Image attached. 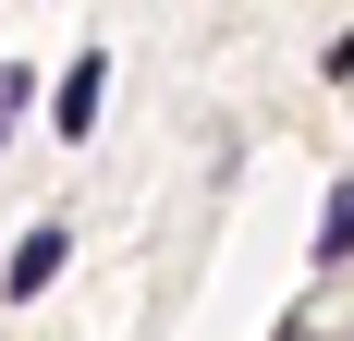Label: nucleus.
Returning <instances> with one entry per match:
<instances>
[{
    "label": "nucleus",
    "instance_id": "nucleus-1",
    "mask_svg": "<svg viewBox=\"0 0 354 341\" xmlns=\"http://www.w3.org/2000/svg\"><path fill=\"white\" fill-rule=\"evenodd\" d=\"M62 256H73V232H62V220H37V232L12 244V269H0V293H12V305H37V293L62 280Z\"/></svg>",
    "mask_w": 354,
    "mask_h": 341
},
{
    "label": "nucleus",
    "instance_id": "nucleus-2",
    "mask_svg": "<svg viewBox=\"0 0 354 341\" xmlns=\"http://www.w3.org/2000/svg\"><path fill=\"white\" fill-rule=\"evenodd\" d=\"M98 98H110V49H73L62 110H49V122H62V146H86V135H98Z\"/></svg>",
    "mask_w": 354,
    "mask_h": 341
},
{
    "label": "nucleus",
    "instance_id": "nucleus-3",
    "mask_svg": "<svg viewBox=\"0 0 354 341\" xmlns=\"http://www.w3.org/2000/svg\"><path fill=\"white\" fill-rule=\"evenodd\" d=\"M330 256H354V170L330 183V207H318V269H330Z\"/></svg>",
    "mask_w": 354,
    "mask_h": 341
},
{
    "label": "nucleus",
    "instance_id": "nucleus-4",
    "mask_svg": "<svg viewBox=\"0 0 354 341\" xmlns=\"http://www.w3.org/2000/svg\"><path fill=\"white\" fill-rule=\"evenodd\" d=\"M25 98H37V73H25V61H0V135L25 122Z\"/></svg>",
    "mask_w": 354,
    "mask_h": 341
},
{
    "label": "nucleus",
    "instance_id": "nucleus-5",
    "mask_svg": "<svg viewBox=\"0 0 354 341\" xmlns=\"http://www.w3.org/2000/svg\"><path fill=\"white\" fill-rule=\"evenodd\" d=\"M281 341H318V329H281Z\"/></svg>",
    "mask_w": 354,
    "mask_h": 341
}]
</instances>
